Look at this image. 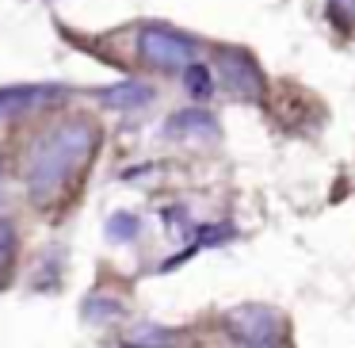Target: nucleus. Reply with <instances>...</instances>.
I'll return each instance as SVG.
<instances>
[{"label":"nucleus","instance_id":"nucleus-1","mask_svg":"<svg viewBox=\"0 0 355 348\" xmlns=\"http://www.w3.org/2000/svg\"><path fill=\"white\" fill-rule=\"evenodd\" d=\"M100 149V126L85 115H69L39 134L27 154V195L35 207H54L85 176Z\"/></svg>","mask_w":355,"mask_h":348},{"label":"nucleus","instance_id":"nucleus-2","mask_svg":"<svg viewBox=\"0 0 355 348\" xmlns=\"http://www.w3.org/2000/svg\"><path fill=\"white\" fill-rule=\"evenodd\" d=\"M138 54L149 69H161V73H184L187 65L195 62L199 47L195 39L180 35L176 27H164V24H146L138 31Z\"/></svg>","mask_w":355,"mask_h":348},{"label":"nucleus","instance_id":"nucleus-3","mask_svg":"<svg viewBox=\"0 0 355 348\" xmlns=\"http://www.w3.org/2000/svg\"><path fill=\"white\" fill-rule=\"evenodd\" d=\"M225 333L241 348H279L286 325L279 310L263 306V302H248V306H237L225 314Z\"/></svg>","mask_w":355,"mask_h":348},{"label":"nucleus","instance_id":"nucleus-4","mask_svg":"<svg viewBox=\"0 0 355 348\" xmlns=\"http://www.w3.org/2000/svg\"><path fill=\"white\" fill-rule=\"evenodd\" d=\"M214 65H218V81L225 85L230 96H237V100H245V103L263 100V73H260V65L252 62V54L222 47L214 54Z\"/></svg>","mask_w":355,"mask_h":348},{"label":"nucleus","instance_id":"nucleus-5","mask_svg":"<svg viewBox=\"0 0 355 348\" xmlns=\"http://www.w3.org/2000/svg\"><path fill=\"white\" fill-rule=\"evenodd\" d=\"M65 88L58 85H16V88H4L0 92V119H16L27 115V111L42 108V103H54L62 100Z\"/></svg>","mask_w":355,"mask_h":348},{"label":"nucleus","instance_id":"nucleus-6","mask_svg":"<svg viewBox=\"0 0 355 348\" xmlns=\"http://www.w3.org/2000/svg\"><path fill=\"white\" fill-rule=\"evenodd\" d=\"M164 134L168 138H184V142H210V138H218V123L202 108H184L164 123Z\"/></svg>","mask_w":355,"mask_h":348},{"label":"nucleus","instance_id":"nucleus-7","mask_svg":"<svg viewBox=\"0 0 355 348\" xmlns=\"http://www.w3.org/2000/svg\"><path fill=\"white\" fill-rule=\"evenodd\" d=\"M184 333L172 329V325H161V322H134L130 329H123L119 345L123 348H176Z\"/></svg>","mask_w":355,"mask_h":348},{"label":"nucleus","instance_id":"nucleus-8","mask_svg":"<svg viewBox=\"0 0 355 348\" xmlns=\"http://www.w3.org/2000/svg\"><path fill=\"white\" fill-rule=\"evenodd\" d=\"M100 100L107 103V108H115V111H138V108H146V103L153 100V88L141 85V81H123V85L103 88Z\"/></svg>","mask_w":355,"mask_h":348},{"label":"nucleus","instance_id":"nucleus-9","mask_svg":"<svg viewBox=\"0 0 355 348\" xmlns=\"http://www.w3.org/2000/svg\"><path fill=\"white\" fill-rule=\"evenodd\" d=\"M19 256V230L12 218H0V283H8Z\"/></svg>","mask_w":355,"mask_h":348},{"label":"nucleus","instance_id":"nucleus-10","mask_svg":"<svg viewBox=\"0 0 355 348\" xmlns=\"http://www.w3.org/2000/svg\"><path fill=\"white\" fill-rule=\"evenodd\" d=\"M184 85H187V92H191L195 100H202V96H210V92H214V73H210L207 65L191 62V65L184 69Z\"/></svg>","mask_w":355,"mask_h":348},{"label":"nucleus","instance_id":"nucleus-11","mask_svg":"<svg viewBox=\"0 0 355 348\" xmlns=\"http://www.w3.org/2000/svg\"><path fill=\"white\" fill-rule=\"evenodd\" d=\"M141 233V222H138V215H130V210H123V215H115L107 222V238L111 241H134Z\"/></svg>","mask_w":355,"mask_h":348},{"label":"nucleus","instance_id":"nucleus-12","mask_svg":"<svg viewBox=\"0 0 355 348\" xmlns=\"http://www.w3.org/2000/svg\"><path fill=\"white\" fill-rule=\"evenodd\" d=\"M329 16L340 27H355V0H329Z\"/></svg>","mask_w":355,"mask_h":348},{"label":"nucleus","instance_id":"nucleus-13","mask_svg":"<svg viewBox=\"0 0 355 348\" xmlns=\"http://www.w3.org/2000/svg\"><path fill=\"white\" fill-rule=\"evenodd\" d=\"M0 199H4V161H0Z\"/></svg>","mask_w":355,"mask_h":348}]
</instances>
